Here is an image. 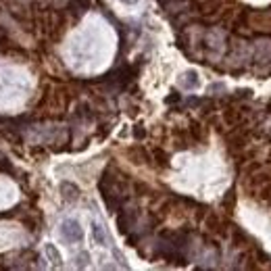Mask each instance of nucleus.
I'll list each match as a JSON object with an SVG mask.
<instances>
[{"instance_id": "nucleus-4", "label": "nucleus", "mask_w": 271, "mask_h": 271, "mask_svg": "<svg viewBox=\"0 0 271 271\" xmlns=\"http://www.w3.org/2000/svg\"><path fill=\"white\" fill-rule=\"evenodd\" d=\"M198 83H200L198 73L192 71V69H190V71H184V73L180 75V86H182L184 90H196Z\"/></svg>"}, {"instance_id": "nucleus-5", "label": "nucleus", "mask_w": 271, "mask_h": 271, "mask_svg": "<svg viewBox=\"0 0 271 271\" xmlns=\"http://www.w3.org/2000/svg\"><path fill=\"white\" fill-rule=\"evenodd\" d=\"M92 236H94V242L98 246H108V236H106V229L103 223H98V221L92 223Z\"/></svg>"}, {"instance_id": "nucleus-1", "label": "nucleus", "mask_w": 271, "mask_h": 271, "mask_svg": "<svg viewBox=\"0 0 271 271\" xmlns=\"http://www.w3.org/2000/svg\"><path fill=\"white\" fill-rule=\"evenodd\" d=\"M61 236H63L67 242H82L83 229L75 219H65L63 223H61Z\"/></svg>"}, {"instance_id": "nucleus-11", "label": "nucleus", "mask_w": 271, "mask_h": 271, "mask_svg": "<svg viewBox=\"0 0 271 271\" xmlns=\"http://www.w3.org/2000/svg\"><path fill=\"white\" fill-rule=\"evenodd\" d=\"M121 2H125V4H136L138 0H121Z\"/></svg>"}, {"instance_id": "nucleus-9", "label": "nucleus", "mask_w": 271, "mask_h": 271, "mask_svg": "<svg viewBox=\"0 0 271 271\" xmlns=\"http://www.w3.org/2000/svg\"><path fill=\"white\" fill-rule=\"evenodd\" d=\"M221 90H226V86H223V83H213V86L208 88V92H221Z\"/></svg>"}, {"instance_id": "nucleus-7", "label": "nucleus", "mask_w": 271, "mask_h": 271, "mask_svg": "<svg viewBox=\"0 0 271 271\" xmlns=\"http://www.w3.org/2000/svg\"><path fill=\"white\" fill-rule=\"evenodd\" d=\"M44 250H46V257H48V261L52 263V265H57V267L63 265V257H61V252L57 250V246H54V244L48 242L44 246Z\"/></svg>"}, {"instance_id": "nucleus-6", "label": "nucleus", "mask_w": 271, "mask_h": 271, "mask_svg": "<svg viewBox=\"0 0 271 271\" xmlns=\"http://www.w3.org/2000/svg\"><path fill=\"white\" fill-rule=\"evenodd\" d=\"M257 57L261 63H265V61H271V40H259L257 42Z\"/></svg>"}, {"instance_id": "nucleus-10", "label": "nucleus", "mask_w": 271, "mask_h": 271, "mask_svg": "<svg viewBox=\"0 0 271 271\" xmlns=\"http://www.w3.org/2000/svg\"><path fill=\"white\" fill-rule=\"evenodd\" d=\"M134 134H136V138H138V140H140V138H144V136H146V131L142 129V125H138V127H136V131H134Z\"/></svg>"}, {"instance_id": "nucleus-8", "label": "nucleus", "mask_w": 271, "mask_h": 271, "mask_svg": "<svg viewBox=\"0 0 271 271\" xmlns=\"http://www.w3.org/2000/svg\"><path fill=\"white\" fill-rule=\"evenodd\" d=\"M88 259H90L88 252H80V254H77V267H86L88 265Z\"/></svg>"}, {"instance_id": "nucleus-3", "label": "nucleus", "mask_w": 271, "mask_h": 271, "mask_svg": "<svg viewBox=\"0 0 271 271\" xmlns=\"http://www.w3.org/2000/svg\"><path fill=\"white\" fill-rule=\"evenodd\" d=\"M61 196H63L65 203H75L80 198V188L71 182H63L61 184Z\"/></svg>"}, {"instance_id": "nucleus-2", "label": "nucleus", "mask_w": 271, "mask_h": 271, "mask_svg": "<svg viewBox=\"0 0 271 271\" xmlns=\"http://www.w3.org/2000/svg\"><path fill=\"white\" fill-rule=\"evenodd\" d=\"M136 217H138V213H136V208H125L119 217H117V226H119V231L121 234H125V231L134 226V221H136Z\"/></svg>"}]
</instances>
